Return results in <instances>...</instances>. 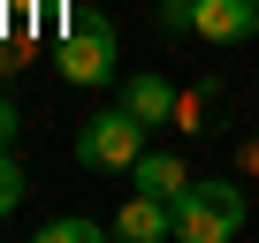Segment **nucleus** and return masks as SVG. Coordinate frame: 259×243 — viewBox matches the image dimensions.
Segmentation results:
<instances>
[{
  "label": "nucleus",
  "mask_w": 259,
  "mask_h": 243,
  "mask_svg": "<svg viewBox=\"0 0 259 243\" xmlns=\"http://www.w3.org/2000/svg\"><path fill=\"white\" fill-rule=\"evenodd\" d=\"M122 106L145 122V130H160V122H176V84L168 76H130L122 84Z\"/></svg>",
  "instance_id": "nucleus-6"
},
{
  "label": "nucleus",
  "mask_w": 259,
  "mask_h": 243,
  "mask_svg": "<svg viewBox=\"0 0 259 243\" xmlns=\"http://www.w3.org/2000/svg\"><path fill=\"white\" fill-rule=\"evenodd\" d=\"M244 228V190L236 183H191L176 198V243H229Z\"/></svg>",
  "instance_id": "nucleus-1"
},
{
  "label": "nucleus",
  "mask_w": 259,
  "mask_h": 243,
  "mask_svg": "<svg viewBox=\"0 0 259 243\" xmlns=\"http://www.w3.org/2000/svg\"><path fill=\"white\" fill-rule=\"evenodd\" d=\"M107 235H122V243H160V235H176V205L168 198H153V190H138L122 213H114V228Z\"/></svg>",
  "instance_id": "nucleus-4"
},
{
  "label": "nucleus",
  "mask_w": 259,
  "mask_h": 243,
  "mask_svg": "<svg viewBox=\"0 0 259 243\" xmlns=\"http://www.w3.org/2000/svg\"><path fill=\"white\" fill-rule=\"evenodd\" d=\"M138 152H145V122L130 114V106H107V114H92L84 130H76V160L84 167H138Z\"/></svg>",
  "instance_id": "nucleus-2"
},
{
  "label": "nucleus",
  "mask_w": 259,
  "mask_h": 243,
  "mask_svg": "<svg viewBox=\"0 0 259 243\" xmlns=\"http://www.w3.org/2000/svg\"><path fill=\"white\" fill-rule=\"evenodd\" d=\"M191 31H198V38H213V46H229V38H251V31H259V0H198Z\"/></svg>",
  "instance_id": "nucleus-5"
},
{
  "label": "nucleus",
  "mask_w": 259,
  "mask_h": 243,
  "mask_svg": "<svg viewBox=\"0 0 259 243\" xmlns=\"http://www.w3.org/2000/svg\"><path fill=\"white\" fill-rule=\"evenodd\" d=\"M153 16H160V31H191V16H198V0H160Z\"/></svg>",
  "instance_id": "nucleus-10"
},
{
  "label": "nucleus",
  "mask_w": 259,
  "mask_h": 243,
  "mask_svg": "<svg viewBox=\"0 0 259 243\" xmlns=\"http://www.w3.org/2000/svg\"><path fill=\"white\" fill-rule=\"evenodd\" d=\"M8 137H16V114H8V106H0V145H8Z\"/></svg>",
  "instance_id": "nucleus-11"
},
{
  "label": "nucleus",
  "mask_w": 259,
  "mask_h": 243,
  "mask_svg": "<svg viewBox=\"0 0 259 243\" xmlns=\"http://www.w3.org/2000/svg\"><path fill=\"white\" fill-rule=\"evenodd\" d=\"M54 69H61L69 84H107V76H114V23L92 16V8H76V16H69V38H61V53H54Z\"/></svg>",
  "instance_id": "nucleus-3"
},
{
  "label": "nucleus",
  "mask_w": 259,
  "mask_h": 243,
  "mask_svg": "<svg viewBox=\"0 0 259 243\" xmlns=\"http://www.w3.org/2000/svg\"><path fill=\"white\" fill-rule=\"evenodd\" d=\"M38 243H99V220L61 213V220H46V228H38Z\"/></svg>",
  "instance_id": "nucleus-8"
},
{
  "label": "nucleus",
  "mask_w": 259,
  "mask_h": 243,
  "mask_svg": "<svg viewBox=\"0 0 259 243\" xmlns=\"http://www.w3.org/2000/svg\"><path fill=\"white\" fill-rule=\"evenodd\" d=\"M16 198H23V167H16V152L0 145V220L16 213Z\"/></svg>",
  "instance_id": "nucleus-9"
},
{
  "label": "nucleus",
  "mask_w": 259,
  "mask_h": 243,
  "mask_svg": "<svg viewBox=\"0 0 259 243\" xmlns=\"http://www.w3.org/2000/svg\"><path fill=\"white\" fill-rule=\"evenodd\" d=\"M130 175H138V190H153V198H168V205L191 190V175H183L176 152H138V167H130Z\"/></svg>",
  "instance_id": "nucleus-7"
}]
</instances>
